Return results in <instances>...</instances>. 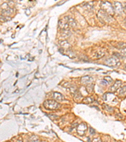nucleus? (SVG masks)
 <instances>
[{"mask_svg":"<svg viewBox=\"0 0 126 142\" xmlns=\"http://www.w3.org/2000/svg\"><path fill=\"white\" fill-rule=\"evenodd\" d=\"M101 10H103V11H105V13H107V14H108L110 16H112L114 15V9L112 5L110 3V2L107 1H102L101 2Z\"/></svg>","mask_w":126,"mask_h":142,"instance_id":"1","label":"nucleus"},{"mask_svg":"<svg viewBox=\"0 0 126 142\" xmlns=\"http://www.w3.org/2000/svg\"><path fill=\"white\" fill-rule=\"evenodd\" d=\"M44 106L46 109L56 110L60 107V104L54 100H47L44 102Z\"/></svg>","mask_w":126,"mask_h":142,"instance_id":"2","label":"nucleus"},{"mask_svg":"<svg viewBox=\"0 0 126 142\" xmlns=\"http://www.w3.org/2000/svg\"><path fill=\"white\" fill-rule=\"evenodd\" d=\"M1 9H2V15L6 16V17H9L11 14L13 13V9L8 5V4L6 3H4L1 5Z\"/></svg>","mask_w":126,"mask_h":142,"instance_id":"3","label":"nucleus"},{"mask_svg":"<svg viewBox=\"0 0 126 142\" xmlns=\"http://www.w3.org/2000/svg\"><path fill=\"white\" fill-rule=\"evenodd\" d=\"M98 17L101 21H103L105 22H110L112 20L111 16H110L107 13L100 10L98 12Z\"/></svg>","mask_w":126,"mask_h":142,"instance_id":"4","label":"nucleus"},{"mask_svg":"<svg viewBox=\"0 0 126 142\" xmlns=\"http://www.w3.org/2000/svg\"><path fill=\"white\" fill-rule=\"evenodd\" d=\"M105 64L107 66H109L115 67L120 65V63L119 62V60L117 59L116 58L112 57V58H110L107 59V60H105Z\"/></svg>","mask_w":126,"mask_h":142,"instance_id":"5","label":"nucleus"},{"mask_svg":"<svg viewBox=\"0 0 126 142\" xmlns=\"http://www.w3.org/2000/svg\"><path fill=\"white\" fill-rule=\"evenodd\" d=\"M87 125H86L85 123H82L77 126V132H78V134L79 135H80V136H83V135L86 133V131H87Z\"/></svg>","mask_w":126,"mask_h":142,"instance_id":"6","label":"nucleus"},{"mask_svg":"<svg viewBox=\"0 0 126 142\" xmlns=\"http://www.w3.org/2000/svg\"><path fill=\"white\" fill-rule=\"evenodd\" d=\"M59 27L61 29V30H68L69 29V25H68V22H66V19L64 18V17L62 19L59 20Z\"/></svg>","mask_w":126,"mask_h":142,"instance_id":"7","label":"nucleus"},{"mask_svg":"<svg viewBox=\"0 0 126 142\" xmlns=\"http://www.w3.org/2000/svg\"><path fill=\"white\" fill-rule=\"evenodd\" d=\"M114 11L118 14H121L123 11V7L121 3L119 1H115L114 3Z\"/></svg>","mask_w":126,"mask_h":142,"instance_id":"8","label":"nucleus"},{"mask_svg":"<svg viewBox=\"0 0 126 142\" xmlns=\"http://www.w3.org/2000/svg\"><path fill=\"white\" fill-rule=\"evenodd\" d=\"M64 18L66 19V22H68L69 27H76L77 25L76 22L75 20H74L73 17H71V16H66V17H64Z\"/></svg>","mask_w":126,"mask_h":142,"instance_id":"9","label":"nucleus"},{"mask_svg":"<svg viewBox=\"0 0 126 142\" xmlns=\"http://www.w3.org/2000/svg\"><path fill=\"white\" fill-rule=\"evenodd\" d=\"M93 81V78L91 77H90V76H85V77H83L81 78V83L84 84V85L91 84Z\"/></svg>","mask_w":126,"mask_h":142,"instance_id":"10","label":"nucleus"},{"mask_svg":"<svg viewBox=\"0 0 126 142\" xmlns=\"http://www.w3.org/2000/svg\"><path fill=\"white\" fill-rule=\"evenodd\" d=\"M52 98L55 100V101H57V102H61L63 101L64 99V96L62 95L61 93L57 92H54L52 95Z\"/></svg>","mask_w":126,"mask_h":142,"instance_id":"11","label":"nucleus"},{"mask_svg":"<svg viewBox=\"0 0 126 142\" xmlns=\"http://www.w3.org/2000/svg\"><path fill=\"white\" fill-rule=\"evenodd\" d=\"M121 85H122V81H120V80H117V81H115V83L113 84L112 86L110 87V91L112 92H115L120 87Z\"/></svg>","mask_w":126,"mask_h":142,"instance_id":"12","label":"nucleus"},{"mask_svg":"<svg viewBox=\"0 0 126 142\" xmlns=\"http://www.w3.org/2000/svg\"><path fill=\"white\" fill-rule=\"evenodd\" d=\"M105 55V52L103 51H97L93 54V58L94 59H100L103 57Z\"/></svg>","mask_w":126,"mask_h":142,"instance_id":"13","label":"nucleus"},{"mask_svg":"<svg viewBox=\"0 0 126 142\" xmlns=\"http://www.w3.org/2000/svg\"><path fill=\"white\" fill-rule=\"evenodd\" d=\"M59 44L62 47L63 49L69 50L71 47V45L69 44V43L68 41H66V40H61Z\"/></svg>","mask_w":126,"mask_h":142,"instance_id":"14","label":"nucleus"},{"mask_svg":"<svg viewBox=\"0 0 126 142\" xmlns=\"http://www.w3.org/2000/svg\"><path fill=\"white\" fill-rule=\"evenodd\" d=\"M94 3L93 1H88V2H85L83 3V8L87 10H91L93 8Z\"/></svg>","mask_w":126,"mask_h":142,"instance_id":"15","label":"nucleus"},{"mask_svg":"<svg viewBox=\"0 0 126 142\" xmlns=\"http://www.w3.org/2000/svg\"><path fill=\"white\" fill-rule=\"evenodd\" d=\"M71 35V31L68 30H61V36L63 39H67Z\"/></svg>","mask_w":126,"mask_h":142,"instance_id":"16","label":"nucleus"},{"mask_svg":"<svg viewBox=\"0 0 126 142\" xmlns=\"http://www.w3.org/2000/svg\"><path fill=\"white\" fill-rule=\"evenodd\" d=\"M119 95L120 96H125L126 95V85L121 87L119 89Z\"/></svg>","mask_w":126,"mask_h":142,"instance_id":"17","label":"nucleus"},{"mask_svg":"<svg viewBox=\"0 0 126 142\" xmlns=\"http://www.w3.org/2000/svg\"><path fill=\"white\" fill-rule=\"evenodd\" d=\"M94 98L91 97H86L83 99V102L85 104H91L93 102Z\"/></svg>","mask_w":126,"mask_h":142,"instance_id":"18","label":"nucleus"},{"mask_svg":"<svg viewBox=\"0 0 126 142\" xmlns=\"http://www.w3.org/2000/svg\"><path fill=\"white\" fill-rule=\"evenodd\" d=\"M117 48L122 50L126 48V43L125 42H119L117 44Z\"/></svg>","mask_w":126,"mask_h":142,"instance_id":"19","label":"nucleus"},{"mask_svg":"<svg viewBox=\"0 0 126 142\" xmlns=\"http://www.w3.org/2000/svg\"><path fill=\"white\" fill-rule=\"evenodd\" d=\"M11 20V17H6V16L1 15L0 16V20L1 22H7V21Z\"/></svg>","mask_w":126,"mask_h":142,"instance_id":"20","label":"nucleus"},{"mask_svg":"<svg viewBox=\"0 0 126 142\" xmlns=\"http://www.w3.org/2000/svg\"><path fill=\"white\" fill-rule=\"evenodd\" d=\"M29 142H40L39 138L36 136H31L30 138V141Z\"/></svg>","mask_w":126,"mask_h":142,"instance_id":"21","label":"nucleus"},{"mask_svg":"<svg viewBox=\"0 0 126 142\" xmlns=\"http://www.w3.org/2000/svg\"><path fill=\"white\" fill-rule=\"evenodd\" d=\"M103 80H104L105 81H106V83H111L113 82V80L112 78H110V77H105L104 78H103Z\"/></svg>","mask_w":126,"mask_h":142,"instance_id":"22","label":"nucleus"},{"mask_svg":"<svg viewBox=\"0 0 126 142\" xmlns=\"http://www.w3.org/2000/svg\"><path fill=\"white\" fill-rule=\"evenodd\" d=\"M93 84H88V85H87V87H86V90H87L88 92H91L93 91Z\"/></svg>","mask_w":126,"mask_h":142,"instance_id":"23","label":"nucleus"},{"mask_svg":"<svg viewBox=\"0 0 126 142\" xmlns=\"http://www.w3.org/2000/svg\"><path fill=\"white\" fill-rule=\"evenodd\" d=\"M120 55L123 58H126V48L124 49L120 50Z\"/></svg>","mask_w":126,"mask_h":142,"instance_id":"24","label":"nucleus"},{"mask_svg":"<svg viewBox=\"0 0 126 142\" xmlns=\"http://www.w3.org/2000/svg\"><path fill=\"white\" fill-rule=\"evenodd\" d=\"M93 142H102L100 138H96L93 140Z\"/></svg>","mask_w":126,"mask_h":142,"instance_id":"25","label":"nucleus"},{"mask_svg":"<svg viewBox=\"0 0 126 142\" xmlns=\"http://www.w3.org/2000/svg\"><path fill=\"white\" fill-rule=\"evenodd\" d=\"M90 132L91 134H94V130L92 127H90Z\"/></svg>","mask_w":126,"mask_h":142,"instance_id":"26","label":"nucleus"},{"mask_svg":"<svg viewBox=\"0 0 126 142\" xmlns=\"http://www.w3.org/2000/svg\"><path fill=\"white\" fill-rule=\"evenodd\" d=\"M25 13H26V14H27V15H29L30 14L31 12H30V11L29 9H27V10H26Z\"/></svg>","mask_w":126,"mask_h":142,"instance_id":"27","label":"nucleus"},{"mask_svg":"<svg viewBox=\"0 0 126 142\" xmlns=\"http://www.w3.org/2000/svg\"><path fill=\"white\" fill-rule=\"evenodd\" d=\"M124 12L126 13V5L124 6Z\"/></svg>","mask_w":126,"mask_h":142,"instance_id":"28","label":"nucleus"},{"mask_svg":"<svg viewBox=\"0 0 126 142\" xmlns=\"http://www.w3.org/2000/svg\"><path fill=\"white\" fill-rule=\"evenodd\" d=\"M17 142H23V141H22V139H21V138H20V139H19V140H17Z\"/></svg>","mask_w":126,"mask_h":142,"instance_id":"29","label":"nucleus"},{"mask_svg":"<svg viewBox=\"0 0 126 142\" xmlns=\"http://www.w3.org/2000/svg\"><path fill=\"white\" fill-rule=\"evenodd\" d=\"M125 22H126V18H125Z\"/></svg>","mask_w":126,"mask_h":142,"instance_id":"30","label":"nucleus"},{"mask_svg":"<svg viewBox=\"0 0 126 142\" xmlns=\"http://www.w3.org/2000/svg\"><path fill=\"white\" fill-rule=\"evenodd\" d=\"M125 68H126V65H125Z\"/></svg>","mask_w":126,"mask_h":142,"instance_id":"31","label":"nucleus"}]
</instances>
